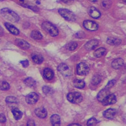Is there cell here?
<instances>
[{
  "mask_svg": "<svg viewBox=\"0 0 126 126\" xmlns=\"http://www.w3.org/2000/svg\"><path fill=\"white\" fill-rule=\"evenodd\" d=\"M1 14L4 18L12 22H17L20 19L19 16L15 12L7 8L1 10Z\"/></svg>",
  "mask_w": 126,
  "mask_h": 126,
  "instance_id": "obj_1",
  "label": "cell"
},
{
  "mask_svg": "<svg viewBox=\"0 0 126 126\" xmlns=\"http://www.w3.org/2000/svg\"><path fill=\"white\" fill-rule=\"evenodd\" d=\"M42 28L52 36H56L59 34L57 28L49 22H44L42 24Z\"/></svg>",
  "mask_w": 126,
  "mask_h": 126,
  "instance_id": "obj_2",
  "label": "cell"
},
{
  "mask_svg": "<svg viewBox=\"0 0 126 126\" xmlns=\"http://www.w3.org/2000/svg\"><path fill=\"white\" fill-rule=\"evenodd\" d=\"M59 13L64 19L69 21H74L76 20L75 15L69 10L66 9H60Z\"/></svg>",
  "mask_w": 126,
  "mask_h": 126,
  "instance_id": "obj_3",
  "label": "cell"
},
{
  "mask_svg": "<svg viewBox=\"0 0 126 126\" xmlns=\"http://www.w3.org/2000/svg\"><path fill=\"white\" fill-rule=\"evenodd\" d=\"M67 99L71 103L78 104L82 101L83 97L80 93L78 92H70L68 94Z\"/></svg>",
  "mask_w": 126,
  "mask_h": 126,
  "instance_id": "obj_4",
  "label": "cell"
},
{
  "mask_svg": "<svg viewBox=\"0 0 126 126\" xmlns=\"http://www.w3.org/2000/svg\"><path fill=\"white\" fill-rule=\"evenodd\" d=\"M89 72V66L84 63H80L77 66V73L79 75H86Z\"/></svg>",
  "mask_w": 126,
  "mask_h": 126,
  "instance_id": "obj_5",
  "label": "cell"
},
{
  "mask_svg": "<svg viewBox=\"0 0 126 126\" xmlns=\"http://www.w3.org/2000/svg\"><path fill=\"white\" fill-rule=\"evenodd\" d=\"M58 71L64 76L68 77L71 75L72 72L69 67L65 64H61L58 67Z\"/></svg>",
  "mask_w": 126,
  "mask_h": 126,
  "instance_id": "obj_6",
  "label": "cell"
},
{
  "mask_svg": "<svg viewBox=\"0 0 126 126\" xmlns=\"http://www.w3.org/2000/svg\"><path fill=\"white\" fill-rule=\"evenodd\" d=\"M83 26L87 30L89 31H96L98 28V24L90 20H85L83 22Z\"/></svg>",
  "mask_w": 126,
  "mask_h": 126,
  "instance_id": "obj_7",
  "label": "cell"
},
{
  "mask_svg": "<svg viewBox=\"0 0 126 126\" xmlns=\"http://www.w3.org/2000/svg\"><path fill=\"white\" fill-rule=\"evenodd\" d=\"M39 99V96L35 92H31L26 97V102L30 104H33L36 103Z\"/></svg>",
  "mask_w": 126,
  "mask_h": 126,
  "instance_id": "obj_8",
  "label": "cell"
},
{
  "mask_svg": "<svg viewBox=\"0 0 126 126\" xmlns=\"http://www.w3.org/2000/svg\"><path fill=\"white\" fill-rule=\"evenodd\" d=\"M110 94V91L109 89L106 88L102 89L98 94L97 96V99L99 101L102 102Z\"/></svg>",
  "mask_w": 126,
  "mask_h": 126,
  "instance_id": "obj_9",
  "label": "cell"
},
{
  "mask_svg": "<svg viewBox=\"0 0 126 126\" xmlns=\"http://www.w3.org/2000/svg\"><path fill=\"white\" fill-rule=\"evenodd\" d=\"M117 102V98L113 94H110V95L106 98L102 102L103 106H108V105H110L114 104Z\"/></svg>",
  "mask_w": 126,
  "mask_h": 126,
  "instance_id": "obj_10",
  "label": "cell"
},
{
  "mask_svg": "<svg viewBox=\"0 0 126 126\" xmlns=\"http://www.w3.org/2000/svg\"><path fill=\"white\" fill-rule=\"evenodd\" d=\"M89 15L94 19H97L100 17L101 14L99 10L94 7H91L88 9Z\"/></svg>",
  "mask_w": 126,
  "mask_h": 126,
  "instance_id": "obj_11",
  "label": "cell"
},
{
  "mask_svg": "<svg viewBox=\"0 0 126 126\" xmlns=\"http://www.w3.org/2000/svg\"><path fill=\"white\" fill-rule=\"evenodd\" d=\"M99 42L96 39H92L88 41L85 45V48L88 50H91L95 48L98 45Z\"/></svg>",
  "mask_w": 126,
  "mask_h": 126,
  "instance_id": "obj_12",
  "label": "cell"
},
{
  "mask_svg": "<svg viewBox=\"0 0 126 126\" xmlns=\"http://www.w3.org/2000/svg\"><path fill=\"white\" fill-rule=\"evenodd\" d=\"M16 45L22 49H27L29 48L30 45L27 41L23 39H17L15 40Z\"/></svg>",
  "mask_w": 126,
  "mask_h": 126,
  "instance_id": "obj_13",
  "label": "cell"
},
{
  "mask_svg": "<svg viewBox=\"0 0 126 126\" xmlns=\"http://www.w3.org/2000/svg\"><path fill=\"white\" fill-rule=\"evenodd\" d=\"M117 110L115 109H110L106 110L103 112L104 117L108 119H112L116 115Z\"/></svg>",
  "mask_w": 126,
  "mask_h": 126,
  "instance_id": "obj_14",
  "label": "cell"
},
{
  "mask_svg": "<svg viewBox=\"0 0 126 126\" xmlns=\"http://www.w3.org/2000/svg\"><path fill=\"white\" fill-rule=\"evenodd\" d=\"M35 113L37 116L41 119L45 118L47 115V111L44 108H38L35 110Z\"/></svg>",
  "mask_w": 126,
  "mask_h": 126,
  "instance_id": "obj_15",
  "label": "cell"
},
{
  "mask_svg": "<svg viewBox=\"0 0 126 126\" xmlns=\"http://www.w3.org/2000/svg\"><path fill=\"white\" fill-rule=\"evenodd\" d=\"M124 64V62L123 59L118 58L113 61L111 63V66L114 69H119L121 68Z\"/></svg>",
  "mask_w": 126,
  "mask_h": 126,
  "instance_id": "obj_16",
  "label": "cell"
},
{
  "mask_svg": "<svg viewBox=\"0 0 126 126\" xmlns=\"http://www.w3.org/2000/svg\"><path fill=\"white\" fill-rule=\"evenodd\" d=\"M5 26L6 28L10 31L11 33L14 35H18L19 34V30L15 27L13 25L9 23H5Z\"/></svg>",
  "mask_w": 126,
  "mask_h": 126,
  "instance_id": "obj_17",
  "label": "cell"
},
{
  "mask_svg": "<svg viewBox=\"0 0 126 126\" xmlns=\"http://www.w3.org/2000/svg\"><path fill=\"white\" fill-rule=\"evenodd\" d=\"M44 76L47 80H51L54 76L53 71L48 68H45L44 71Z\"/></svg>",
  "mask_w": 126,
  "mask_h": 126,
  "instance_id": "obj_18",
  "label": "cell"
},
{
  "mask_svg": "<svg viewBox=\"0 0 126 126\" xmlns=\"http://www.w3.org/2000/svg\"><path fill=\"white\" fill-rule=\"evenodd\" d=\"M50 121L53 126H60L61 119L58 114H53L50 117Z\"/></svg>",
  "mask_w": 126,
  "mask_h": 126,
  "instance_id": "obj_19",
  "label": "cell"
},
{
  "mask_svg": "<svg viewBox=\"0 0 126 126\" xmlns=\"http://www.w3.org/2000/svg\"><path fill=\"white\" fill-rule=\"evenodd\" d=\"M107 43L110 45L112 46H118L121 44V40L118 38L114 37H109L107 39Z\"/></svg>",
  "mask_w": 126,
  "mask_h": 126,
  "instance_id": "obj_20",
  "label": "cell"
},
{
  "mask_svg": "<svg viewBox=\"0 0 126 126\" xmlns=\"http://www.w3.org/2000/svg\"><path fill=\"white\" fill-rule=\"evenodd\" d=\"M12 112L14 115V117L15 120H19L21 119L22 117V112L21 111L18 109L17 108H13L12 110Z\"/></svg>",
  "mask_w": 126,
  "mask_h": 126,
  "instance_id": "obj_21",
  "label": "cell"
},
{
  "mask_svg": "<svg viewBox=\"0 0 126 126\" xmlns=\"http://www.w3.org/2000/svg\"><path fill=\"white\" fill-rule=\"evenodd\" d=\"M32 59L33 62L37 64H40L44 61V58L40 55H34L32 56Z\"/></svg>",
  "mask_w": 126,
  "mask_h": 126,
  "instance_id": "obj_22",
  "label": "cell"
},
{
  "mask_svg": "<svg viewBox=\"0 0 126 126\" xmlns=\"http://www.w3.org/2000/svg\"><path fill=\"white\" fill-rule=\"evenodd\" d=\"M73 84H74V86L77 88L79 89H82L84 87L85 83L84 81L82 80H79V79H75L74 80V82H73Z\"/></svg>",
  "mask_w": 126,
  "mask_h": 126,
  "instance_id": "obj_23",
  "label": "cell"
},
{
  "mask_svg": "<svg viewBox=\"0 0 126 126\" xmlns=\"http://www.w3.org/2000/svg\"><path fill=\"white\" fill-rule=\"evenodd\" d=\"M106 49L104 47H100L96 49L94 52V55L97 58H100L103 56L106 53Z\"/></svg>",
  "mask_w": 126,
  "mask_h": 126,
  "instance_id": "obj_24",
  "label": "cell"
},
{
  "mask_svg": "<svg viewBox=\"0 0 126 126\" xmlns=\"http://www.w3.org/2000/svg\"><path fill=\"white\" fill-rule=\"evenodd\" d=\"M31 37L34 39L40 40L43 38V35L37 30H33L31 33Z\"/></svg>",
  "mask_w": 126,
  "mask_h": 126,
  "instance_id": "obj_25",
  "label": "cell"
},
{
  "mask_svg": "<svg viewBox=\"0 0 126 126\" xmlns=\"http://www.w3.org/2000/svg\"><path fill=\"white\" fill-rule=\"evenodd\" d=\"M24 83L29 87H32L35 85V81L32 78H27L24 80Z\"/></svg>",
  "mask_w": 126,
  "mask_h": 126,
  "instance_id": "obj_26",
  "label": "cell"
},
{
  "mask_svg": "<svg viewBox=\"0 0 126 126\" xmlns=\"http://www.w3.org/2000/svg\"><path fill=\"white\" fill-rule=\"evenodd\" d=\"M10 88L9 84L4 81H0V90H7Z\"/></svg>",
  "mask_w": 126,
  "mask_h": 126,
  "instance_id": "obj_27",
  "label": "cell"
},
{
  "mask_svg": "<svg viewBox=\"0 0 126 126\" xmlns=\"http://www.w3.org/2000/svg\"><path fill=\"white\" fill-rule=\"evenodd\" d=\"M78 46V44L76 42H71V43L67 44L66 46V48L69 50H75Z\"/></svg>",
  "mask_w": 126,
  "mask_h": 126,
  "instance_id": "obj_28",
  "label": "cell"
},
{
  "mask_svg": "<svg viewBox=\"0 0 126 126\" xmlns=\"http://www.w3.org/2000/svg\"><path fill=\"white\" fill-rule=\"evenodd\" d=\"M98 121L94 118H91L89 119L87 123V126H96Z\"/></svg>",
  "mask_w": 126,
  "mask_h": 126,
  "instance_id": "obj_29",
  "label": "cell"
},
{
  "mask_svg": "<svg viewBox=\"0 0 126 126\" xmlns=\"http://www.w3.org/2000/svg\"><path fill=\"white\" fill-rule=\"evenodd\" d=\"M101 77L99 75L94 76L92 79V83L93 85H97L100 82Z\"/></svg>",
  "mask_w": 126,
  "mask_h": 126,
  "instance_id": "obj_30",
  "label": "cell"
},
{
  "mask_svg": "<svg viewBox=\"0 0 126 126\" xmlns=\"http://www.w3.org/2000/svg\"><path fill=\"white\" fill-rule=\"evenodd\" d=\"M111 5V2L110 1H104L101 3L102 8L104 9H108L110 8Z\"/></svg>",
  "mask_w": 126,
  "mask_h": 126,
  "instance_id": "obj_31",
  "label": "cell"
},
{
  "mask_svg": "<svg viewBox=\"0 0 126 126\" xmlns=\"http://www.w3.org/2000/svg\"><path fill=\"white\" fill-rule=\"evenodd\" d=\"M43 92L46 95H49V94H51V93L53 92V90L52 89L48 86H44L43 88Z\"/></svg>",
  "mask_w": 126,
  "mask_h": 126,
  "instance_id": "obj_32",
  "label": "cell"
},
{
  "mask_svg": "<svg viewBox=\"0 0 126 126\" xmlns=\"http://www.w3.org/2000/svg\"><path fill=\"white\" fill-rule=\"evenodd\" d=\"M6 101L8 103H15L16 102L17 98L14 96H8L6 98Z\"/></svg>",
  "mask_w": 126,
  "mask_h": 126,
  "instance_id": "obj_33",
  "label": "cell"
},
{
  "mask_svg": "<svg viewBox=\"0 0 126 126\" xmlns=\"http://www.w3.org/2000/svg\"><path fill=\"white\" fill-rule=\"evenodd\" d=\"M115 83H116V81H115V80H112L110 81L108 83V85L106 86V89H109L111 87H112L115 84Z\"/></svg>",
  "mask_w": 126,
  "mask_h": 126,
  "instance_id": "obj_34",
  "label": "cell"
},
{
  "mask_svg": "<svg viewBox=\"0 0 126 126\" xmlns=\"http://www.w3.org/2000/svg\"><path fill=\"white\" fill-rule=\"evenodd\" d=\"M6 121V118L3 113H0V122L5 123Z\"/></svg>",
  "mask_w": 126,
  "mask_h": 126,
  "instance_id": "obj_35",
  "label": "cell"
},
{
  "mask_svg": "<svg viewBox=\"0 0 126 126\" xmlns=\"http://www.w3.org/2000/svg\"><path fill=\"white\" fill-rule=\"evenodd\" d=\"M20 63H21V64H22V65L24 67H25V68L27 67L28 66V65H29V62H28V61H27V60H25V61H21V62H20Z\"/></svg>",
  "mask_w": 126,
  "mask_h": 126,
  "instance_id": "obj_36",
  "label": "cell"
},
{
  "mask_svg": "<svg viewBox=\"0 0 126 126\" xmlns=\"http://www.w3.org/2000/svg\"><path fill=\"white\" fill-rule=\"evenodd\" d=\"M27 126H35V123L33 120H29L27 124Z\"/></svg>",
  "mask_w": 126,
  "mask_h": 126,
  "instance_id": "obj_37",
  "label": "cell"
},
{
  "mask_svg": "<svg viewBox=\"0 0 126 126\" xmlns=\"http://www.w3.org/2000/svg\"><path fill=\"white\" fill-rule=\"evenodd\" d=\"M3 34H4V30L1 26H0V36H3Z\"/></svg>",
  "mask_w": 126,
  "mask_h": 126,
  "instance_id": "obj_38",
  "label": "cell"
},
{
  "mask_svg": "<svg viewBox=\"0 0 126 126\" xmlns=\"http://www.w3.org/2000/svg\"><path fill=\"white\" fill-rule=\"evenodd\" d=\"M68 126H82L78 124H72L68 125Z\"/></svg>",
  "mask_w": 126,
  "mask_h": 126,
  "instance_id": "obj_39",
  "label": "cell"
},
{
  "mask_svg": "<svg viewBox=\"0 0 126 126\" xmlns=\"http://www.w3.org/2000/svg\"><path fill=\"white\" fill-rule=\"evenodd\" d=\"M36 3H37V4H40V1H36Z\"/></svg>",
  "mask_w": 126,
  "mask_h": 126,
  "instance_id": "obj_40",
  "label": "cell"
}]
</instances>
